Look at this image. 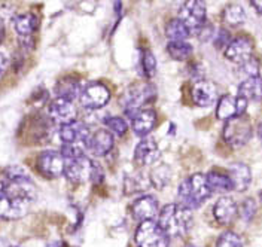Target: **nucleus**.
<instances>
[{
    "label": "nucleus",
    "instance_id": "f257e3e1",
    "mask_svg": "<svg viewBox=\"0 0 262 247\" xmlns=\"http://www.w3.org/2000/svg\"><path fill=\"white\" fill-rule=\"evenodd\" d=\"M36 199L32 177L0 181V219L15 220L29 213Z\"/></svg>",
    "mask_w": 262,
    "mask_h": 247
},
{
    "label": "nucleus",
    "instance_id": "f03ea898",
    "mask_svg": "<svg viewBox=\"0 0 262 247\" xmlns=\"http://www.w3.org/2000/svg\"><path fill=\"white\" fill-rule=\"evenodd\" d=\"M210 195H212V191L209 188L206 174L196 173L180 183L179 204L189 210L201 207L210 198Z\"/></svg>",
    "mask_w": 262,
    "mask_h": 247
},
{
    "label": "nucleus",
    "instance_id": "7ed1b4c3",
    "mask_svg": "<svg viewBox=\"0 0 262 247\" xmlns=\"http://www.w3.org/2000/svg\"><path fill=\"white\" fill-rule=\"evenodd\" d=\"M158 223L168 235L182 237L192 227V212L182 204H167L160 213Z\"/></svg>",
    "mask_w": 262,
    "mask_h": 247
},
{
    "label": "nucleus",
    "instance_id": "20e7f679",
    "mask_svg": "<svg viewBox=\"0 0 262 247\" xmlns=\"http://www.w3.org/2000/svg\"><path fill=\"white\" fill-rule=\"evenodd\" d=\"M252 124L250 119L246 115L237 116L227 121L225 127H224V140L228 143L231 148H243L246 143H249V140L252 139Z\"/></svg>",
    "mask_w": 262,
    "mask_h": 247
},
{
    "label": "nucleus",
    "instance_id": "39448f33",
    "mask_svg": "<svg viewBox=\"0 0 262 247\" xmlns=\"http://www.w3.org/2000/svg\"><path fill=\"white\" fill-rule=\"evenodd\" d=\"M136 244L137 247H168V234L161 228L158 222L145 220L136 230Z\"/></svg>",
    "mask_w": 262,
    "mask_h": 247
},
{
    "label": "nucleus",
    "instance_id": "423d86ee",
    "mask_svg": "<svg viewBox=\"0 0 262 247\" xmlns=\"http://www.w3.org/2000/svg\"><path fill=\"white\" fill-rule=\"evenodd\" d=\"M155 97V88L150 83H136L125 94V114L130 118L136 115L143 104H146Z\"/></svg>",
    "mask_w": 262,
    "mask_h": 247
},
{
    "label": "nucleus",
    "instance_id": "0eeeda50",
    "mask_svg": "<svg viewBox=\"0 0 262 247\" xmlns=\"http://www.w3.org/2000/svg\"><path fill=\"white\" fill-rule=\"evenodd\" d=\"M179 19H182L189 30H198L206 24V3L201 0H188L182 5L179 11Z\"/></svg>",
    "mask_w": 262,
    "mask_h": 247
},
{
    "label": "nucleus",
    "instance_id": "6e6552de",
    "mask_svg": "<svg viewBox=\"0 0 262 247\" xmlns=\"http://www.w3.org/2000/svg\"><path fill=\"white\" fill-rule=\"evenodd\" d=\"M94 167H96V163L86 156L66 161V179L72 183H83L86 181H93Z\"/></svg>",
    "mask_w": 262,
    "mask_h": 247
},
{
    "label": "nucleus",
    "instance_id": "1a4fd4ad",
    "mask_svg": "<svg viewBox=\"0 0 262 247\" xmlns=\"http://www.w3.org/2000/svg\"><path fill=\"white\" fill-rule=\"evenodd\" d=\"M37 168L40 174L48 179H55L64 174L66 160L60 152L55 150H45L37 158Z\"/></svg>",
    "mask_w": 262,
    "mask_h": 247
},
{
    "label": "nucleus",
    "instance_id": "9d476101",
    "mask_svg": "<svg viewBox=\"0 0 262 247\" xmlns=\"http://www.w3.org/2000/svg\"><path fill=\"white\" fill-rule=\"evenodd\" d=\"M109 99H111L109 89L103 83L98 82L90 83L88 86H85L79 97L81 104L86 109H100L107 104Z\"/></svg>",
    "mask_w": 262,
    "mask_h": 247
},
{
    "label": "nucleus",
    "instance_id": "9b49d317",
    "mask_svg": "<svg viewBox=\"0 0 262 247\" xmlns=\"http://www.w3.org/2000/svg\"><path fill=\"white\" fill-rule=\"evenodd\" d=\"M247 100L238 96H224L217 100V107H216V116L219 119L229 121L232 118L245 115L247 109Z\"/></svg>",
    "mask_w": 262,
    "mask_h": 247
},
{
    "label": "nucleus",
    "instance_id": "f8f14e48",
    "mask_svg": "<svg viewBox=\"0 0 262 247\" xmlns=\"http://www.w3.org/2000/svg\"><path fill=\"white\" fill-rule=\"evenodd\" d=\"M58 134L63 145H78V143L86 145L90 139V128L82 121H72L69 124L61 125Z\"/></svg>",
    "mask_w": 262,
    "mask_h": 247
},
{
    "label": "nucleus",
    "instance_id": "ddd939ff",
    "mask_svg": "<svg viewBox=\"0 0 262 247\" xmlns=\"http://www.w3.org/2000/svg\"><path fill=\"white\" fill-rule=\"evenodd\" d=\"M48 116L52 122L60 124V125H64V124H69V122L75 121L76 109L73 106V101L58 99V97L55 100H52L49 103Z\"/></svg>",
    "mask_w": 262,
    "mask_h": 247
},
{
    "label": "nucleus",
    "instance_id": "4468645a",
    "mask_svg": "<svg viewBox=\"0 0 262 247\" xmlns=\"http://www.w3.org/2000/svg\"><path fill=\"white\" fill-rule=\"evenodd\" d=\"M253 43L247 37H235L229 42V45L225 50V57L229 61L243 64L249 58H252Z\"/></svg>",
    "mask_w": 262,
    "mask_h": 247
},
{
    "label": "nucleus",
    "instance_id": "2eb2a0df",
    "mask_svg": "<svg viewBox=\"0 0 262 247\" xmlns=\"http://www.w3.org/2000/svg\"><path fill=\"white\" fill-rule=\"evenodd\" d=\"M160 148L157 145V142L154 139H143L142 142L137 143V146L134 149V160L139 165H152L155 164L160 160Z\"/></svg>",
    "mask_w": 262,
    "mask_h": 247
},
{
    "label": "nucleus",
    "instance_id": "dca6fc26",
    "mask_svg": "<svg viewBox=\"0 0 262 247\" xmlns=\"http://www.w3.org/2000/svg\"><path fill=\"white\" fill-rule=\"evenodd\" d=\"M131 213L137 220H152V217L158 213V201L152 195L139 197L131 206Z\"/></svg>",
    "mask_w": 262,
    "mask_h": 247
},
{
    "label": "nucleus",
    "instance_id": "f3484780",
    "mask_svg": "<svg viewBox=\"0 0 262 247\" xmlns=\"http://www.w3.org/2000/svg\"><path fill=\"white\" fill-rule=\"evenodd\" d=\"M157 124V114L152 109H140L136 115L131 118L133 131L139 137H145L154 130Z\"/></svg>",
    "mask_w": 262,
    "mask_h": 247
},
{
    "label": "nucleus",
    "instance_id": "a211bd4d",
    "mask_svg": "<svg viewBox=\"0 0 262 247\" xmlns=\"http://www.w3.org/2000/svg\"><path fill=\"white\" fill-rule=\"evenodd\" d=\"M86 148L97 156L107 155L114 148V136H112V132L106 131V130H97L94 134L90 136V139L86 142Z\"/></svg>",
    "mask_w": 262,
    "mask_h": 247
},
{
    "label": "nucleus",
    "instance_id": "6ab92c4d",
    "mask_svg": "<svg viewBox=\"0 0 262 247\" xmlns=\"http://www.w3.org/2000/svg\"><path fill=\"white\" fill-rule=\"evenodd\" d=\"M191 96L196 106L207 107L212 106L217 99V91L216 86L209 81H198L191 89Z\"/></svg>",
    "mask_w": 262,
    "mask_h": 247
},
{
    "label": "nucleus",
    "instance_id": "aec40b11",
    "mask_svg": "<svg viewBox=\"0 0 262 247\" xmlns=\"http://www.w3.org/2000/svg\"><path fill=\"white\" fill-rule=\"evenodd\" d=\"M238 213V207L237 203L231 197H222L217 199V203L213 207V214L216 217V220L222 225H228L231 223L235 216Z\"/></svg>",
    "mask_w": 262,
    "mask_h": 247
},
{
    "label": "nucleus",
    "instance_id": "412c9836",
    "mask_svg": "<svg viewBox=\"0 0 262 247\" xmlns=\"http://www.w3.org/2000/svg\"><path fill=\"white\" fill-rule=\"evenodd\" d=\"M54 91H55V94H57L58 99L73 101V100L81 97L82 86L79 79H76L73 76H64V78H61L58 82L55 83Z\"/></svg>",
    "mask_w": 262,
    "mask_h": 247
},
{
    "label": "nucleus",
    "instance_id": "4be33fe9",
    "mask_svg": "<svg viewBox=\"0 0 262 247\" xmlns=\"http://www.w3.org/2000/svg\"><path fill=\"white\" fill-rule=\"evenodd\" d=\"M229 177L232 182V186L235 191L243 192L249 188L250 182H252V173L249 165H246L245 163H235L229 167Z\"/></svg>",
    "mask_w": 262,
    "mask_h": 247
},
{
    "label": "nucleus",
    "instance_id": "5701e85b",
    "mask_svg": "<svg viewBox=\"0 0 262 247\" xmlns=\"http://www.w3.org/2000/svg\"><path fill=\"white\" fill-rule=\"evenodd\" d=\"M238 97H243L247 101H261L262 100V78L259 76H253V78H247L246 81L240 83L238 86Z\"/></svg>",
    "mask_w": 262,
    "mask_h": 247
},
{
    "label": "nucleus",
    "instance_id": "b1692460",
    "mask_svg": "<svg viewBox=\"0 0 262 247\" xmlns=\"http://www.w3.org/2000/svg\"><path fill=\"white\" fill-rule=\"evenodd\" d=\"M39 27V18L34 14H21L14 18V29L21 37H30Z\"/></svg>",
    "mask_w": 262,
    "mask_h": 247
},
{
    "label": "nucleus",
    "instance_id": "393cba45",
    "mask_svg": "<svg viewBox=\"0 0 262 247\" xmlns=\"http://www.w3.org/2000/svg\"><path fill=\"white\" fill-rule=\"evenodd\" d=\"M206 177H207V183L212 192H228L234 189L229 174L221 173V171H210L209 174H206Z\"/></svg>",
    "mask_w": 262,
    "mask_h": 247
},
{
    "label": "nucleus",
    "instance_id": "a878e982",
    "mask_svg": "<svg viewBox=\"0 0 262 247\" xmlns=\"http://www.w3.org/2000/svg\"><path fill=\"white\" fill-rule=\"evenodd\" d=\"M191 33V30L186 27V24L179 19V18H173L167 23L165 26V36L170 39V42H179L185 40Z\"/></svg>",
    "mask_w": 262,
    "mask_h": 247
},
{
    "label": "nucleus",
    "instance_id": "bb28decb",
    "mask_svg": "<svg viewBox=\"0 0 262 247\" xmlns=\"http://www.w3.org/2000/svg\"><path fill=\"white\" fill-rule=\"evenodd\" d=\"M222 17H224V21L229 26H240L246 21V12L243 6L237 3H231L224 9Z\"/></svg>",
    "mask_w": 262,
    "mask_h": 247
},
{
    "label": "nucleus",
    "instance_id": "cd10ccee",
    "mask_svg": "<svg viewBox=\"0 0 262 247\" xmlns=\"http://www.w3.org/2000/svg\"><path fill=\"white\" fill-rule=\"evenodd\" d=\"M167 52L171 58L178 60V61H183L186 60L191 54H192V45L185 42V40H179V42H170L167 45Z\"/></svg>",
    "mask_w": 262,
    "mask_h": 247
},
{
    "label": "nucleus",
    "instance_id": "c85d7f7f",
    "mask_svg": "<svg viewBox=\"0 0 262 247\" xmlns=\"http://www.w3.org/2000/svg\"><path fill=\"white\" fill-rule=\"evenodd\" d=\"M140 70H142V75L150 79L154 78L155 72H157V60L154 57V54L150 51H143L142 52V58H140Z\"/></svg>",
    "mask_w": 262,
    "mask_h": 247
},
{
    "label": "nucleus",
    "instance_id": "c756f323",
    "mask_svg": "<svg viewBox=\"0 0 262 247\" xmlns=\"http://www.w3.org/2000/svg\"><path fill=\"white\" fill-rule=\"evenodd\" d=\"M216 247H243V241L235 232L225 231L219 235Z\"/></svg>",
    "mask_w": 262,
    "mask_h": 247
},
{
    "label": "nucleus",
    "instance_id": "7c9ffc66",
    "mask_svg": "<svg viewBox=\"0 0 262 247\" xmlns=\"http://www.w3.org/2000/svg\"><path fill=\"white\" fill-rule=\"evenodd\" d=\"M86 146L85 143H78V145H63L61 148V155L66 161H70V160H78L81 156H85V148Z\"/></svg>",
    "mask_w": 262,
    "mask_h": 247
},
{
    "label": "nucleus",
    "instance_id": "2f4dec72",
    "mask_svg": "<svg viewBox=\"0 0 262 247\" xmlns=\"http://www.w3.org/2000/svg\"><path fill=\"white\" fill-rule=\"evenodd\" d=\"M106 125H107V128L115 136H124L127 132V130H128L127 121L122 119V118H119V116H111V118H107L106 119Z\"/></svg>",
    "mask_w": 262,
    "mask_h": 247
},
{
    "label": "nucleus",
    "instance_id": "473e14b6",
    "mask_svg": "<svg viewBox=\"0 0 262 247\" xmlns=\"http://www.w3.org/2000/svg\"><path fill=\"white\" fill-rule=\"evenodd\" d=\"M255 212H256V203H255V199L247 198L246 201H243V204L240 207V216H242L243 220H250L255 216Z\"/></svg>",
    "mask_w": 262,
    "mask_h": 247
},
{
    "label": "nucleus",
    "instance_id": "72a5a7b5",
    "mask_svg": "<svg viewBox=\"0 0 262 247\" xmlns=\"http://www.w3.org/2000/svg\"><path fill=\"white\" fill-rule=\"evenodd\" d=\"M242 66V70L245 72L246 75L249 76V78H253V76H259L258 73H259V63H258V60L256 58H249L247 61H245L243 64H240Z\"/></svg>",
    "mask_w": 262,
    "mask_h": 247
},
{
    "label": "nucleus",
    "instance_id": "f704fd0d",
    "mask_svg": "<svg viewBox=\"0 0 262 247\" xmlns=\"http://www.w3.org/2000/svg\"><path fill=\"white\" fill-rule=\"evenodd\" d=\"M198 36H200V39L203 40V42H206V40H210V37L213 36V26L212 24H204L200 30H198Z\"/></svg>",
    "mask_w": 262,
    "mask_h": 247
},
{
    "label": "nucleus",
    "instance_id": "c9c22d12",
    "mask_svg": "<svg viewBox=\"0 0 262 247\" xmlns=\"http://www.w3.org/2000/svg\"><path fill=\"white\" fill-rule=\"evenodd\" d=\"M228 40H229L228 32H225V30H221V32H219V34L216 36V39H214V45H216L217 48H221V47H224L225 43H228Z\"/></svg>",
    "mask_w": 262,
    "mask_h": 247
},
{
    "label": "nucleus",
    "instance_id": "e433bc0d",
    "mask_svg": "<svg viewBox=\"0 0 262 247\" xmlns=\"http://www.w3.org/2000/svg\"><path fill=\"white\" fill-rule=\"evenodd\" d=\"M6 69H8V60H6V57L0 52V79L5 76Z\"/></svg>",
    "mask_w": 262,
    "mask_h": 247
},
{
    "label": "nucleus",
    "instance_id": "4c0bfd02",
    "mask_svg": "<svg viewBox=\"0 0 262 247\" xmlns=\"http://www.w3.org/2000/svg\"><path fill=\"white\" fill-rule=\"evenodd\" d=\"M250 5L253 6V9H255L259 15H262V0H252Z\"/></svg>",
    "mask_w": 262,
    "mask_h": 247
},
{
    "label": "nucleus",
    "instance_id": "58836bf2",
    "mask_svg": "<svg viewBox=\"0 0 262 247\" xmlns=\"http://www.w3.org/2000/svg\"><path fill=\"white\" fill-rule=\"evenodd\" d=\"M48 247H67V246H66L64 241H52V243H49Z\"/></svg>",
    "mask_w": 262,
    "mask_h": 247
},
{
    "label": "nucleus",
    "instance_id": "ea45409f",
    "mask_svg": "<svg viewBox=\"0 0 262 247\" xmlns=\"http://www.w3.org/2000/svg\"><path fill=\"white\" fill-rule=\"evenodd\" d=\"M258 137H259V140L262 142V121L259 122V125H258Z\"/></svg>",
    "mask_w": 262,
    "mask_h": 247
},
{
    "label": "nucleus",
    "instance_id": "a19ab883",
    "mask_svg": "<svg viewBox=\"0 0 262 247\" xmlns=\"http://www.w3.org/2000/svg\"><path fill=\"white\" fill-rule=\"evenodd\" d=\"M3 36H5V32H3V26L0 24V42H2V39H3Z\"/></svg>",
    "mask_w": 262,
    "mask_h": 247
},
{
    "label": "nucleus",
    "instance_id": "79ce46f5",
    "mask_svg": "<svg viewBox=\"0 0 262 247\" xmlns=\"http://www.w3.org/2000/svg\"><path fill=\"white\" fill-rule=\"evenodd\" d=\"M261 199H262V192H261Z\"/></svg>",
    "mask_w": 262,
    "mask_h": 247
}]
</instances>
